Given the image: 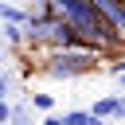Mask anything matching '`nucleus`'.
<instances>
[{
    "mask_svg": "<svg viewBox=\"0 0 125 125\" xmlns=\"http://www.w3.org/2000/svg\"><path fill=\"white\" fill-rule=\"evenodd\" d=\"M47 8H51V16H62L74 31H78V39H82V47H90V51H98V55H105V51H121V39L125 35H117L102 16H98V8L90 4V0H47Z\"/></svg>",
    "mask_w": 125,
    "mask_h": 125,
    "instance_id": "1",
    "label": "nucleus"
},
{
    "mask_svg": "<svg viewBox=\"0 0 125 125\" xmlns=\"http://www.w3.org/2000/svg\"><path fill=\"white\" fill-rule=\"evenodd\" d=\"M98 51L90 47H51V55L43 59V74L51 78H82L90 70H98Z\"/></svg>",
    "mask_w": 125,
    "mask_h": 125,
    "instance_id": "2",
    "label": "nucleus"
},
{
    "mask_svg": "<svg viewBox=\"0 0 125 125\" xmlns=\"http://www.w3.org/2000/svg\"><path fill=\"white\" fill-rule=\"evenodd\" d=\"M94 8H98V16L117 31V35H125V0H90Z\"/></svg>",
    "mask_w": 125,
    "mask_h": 125,
    "instance_id": "3",
    "label": "nucleus"
},
{
    "mask_svg": "<svg viewBox=\"0 0 125 125\" xmlns=\"http://www.w3.org/2000/svg\"><path fill=\"white\" fill-rule=\"evenodd\" d=\"M94 121L98 117H125V98H102V102H94V109H86Z\"/></svg>",
    "mask_w": 125,
    "mask_h": 125,
    "instance_id": "4",
    "label": "nucleus"
},
{
    "mask_svg": "<svg viewBox=\"0 0 125 125\" xmlns=\"http://www.w3.org/2000/svg\"><path fill=\"white\" fill-rule=\"evenodd\" d=\"M0 39H4V43H12V47H23V27L4 20V23H0Z\"/></svg>",
    "mask_w": 125,
    "mask_h": 125,
    "instance_id": "5",
    "label": "nucleus"
},
{
    "mask_svg": "<svg viewBox=\"0 0 125 125\" xmlns=\"http://www.w3.org/2000/svg\"><path fill=\"white\" fill-rule=\"evenodd\" d=\"M27 16H31V12H23V8H16V4H4V0H0V20H8V23H20V27H23V23H27Z\"/></svg>",
    "mask_w": 125,
    "mask_h": 125,
    "instance_id": "6",
    "label": "nucleus"
},
{
    "mask_svg": "<svg viewBox=\"0 0 125 125\" xmlns=\"http://www.w3.org/2000/svg\"><path fill=\"white\" fill-rule=\"evenodd\" d=\"M59 125H94V117L86 113V109H74V113H62V117H55Z\"/></svg>",
    "mask_w": 125,
    "mask_h": 125,
    "instance_id": "7",
    "label": "nucleus"
},
{
    "mask_svg": "<svg viewBox=\"0 0 125 125\" xmlns=\"http://www.w3.org/2000/svg\"><path fill=\"white\" fill-rule=\"evenodd\" d=\"M31 102H35V105H39V109H51V105H55V98H51V94H35V98H31Z\"/></svg>",
    "mask_w": 125,
    "mask_h": 125,
    "instance_id": "8",
    "label": "nucleus"
},
{
    "mask_svg": "<svg viewBox=\"0 0 125 125\" xmlns=\"http://www.w3.org/2000/svg\"><path fill=\"white\" fill-rule=\"evenodd\" d=\"M8 86H12V78H8V74H4V70H0V98H4V94H8Z\"/></svg>",
    "mask_w": 125,
    "mask_h": 125,
    "instance_id": "9",
    "label": "nucleus"
},
{
    "mask_svg": "<svg viewBox=\"0 0 125 125\" xmlns=\"http://www.w3.org/2000/svg\"><path fill=\"white\" fill-rule=\"evenodd\" d=\"M0 121H8V102L0 98Z\"/></svg>",
    "mask_w": 125,
    "mask_h": 125,
    "instance_id": "10",
    "label": "nucleus"
},
{
    "mask_svg": "<svg viewBox=\"0 0 125 125\" xmlns=\"http://www.w3.org/2000/svg\"><path fill=\"white\" fill-rule=\"evenodd\" d=\"M0 51H4V39H0Z\"/></svg>",
    "mask_w": 125,
    "mask_h": 125,
    "instance_id": "11",
    "label": "nucleus"
}]
</instances>
